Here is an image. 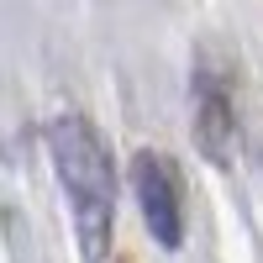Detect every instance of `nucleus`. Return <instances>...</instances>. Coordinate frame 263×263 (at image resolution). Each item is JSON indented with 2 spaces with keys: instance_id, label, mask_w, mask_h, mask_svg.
<instances>
[{
  "instance_id": "f257e3e1",
  "label": "nucleus",
  "mask_w": 263,
  "mask_h": 263,
  "mask_svg": "<svg viewBox=\"0 0 263 263\" xmlns=\"http://www.w3.org/2000/svg\"><path fill=\"white\" fill-rule=\"evenodd\" d=\"M48 153L63 184V200L74 216V242L84 263H105L116 232V163L105 153L100 132L84 116H53L48 121Z\"/></svg>"
},
{
  "instance_id": "f03ea898",
  "label": "nucleus",
  "mask_w": 263,
  "mask_h": 263,
  "mask_svg": "<svg viewBox=\"0 0 263 263\" xmlns=\"http://www.w3.org/2000/svg\"><path fill=\"white\" fill-rule=\"evenodd\" d=\"M132 195H137V211L153 232L158 248H179L184 242V195H179V174H174V158L142 147L132 158Z\"/></svg>"
},
{
  "instance_id": "7ed1b4c3",
  "label": "nucleus",
  "mask_w": 263,
  "mask_h": 263,
  "mask_svg": "<svg viewBox=\"0 0 263 263\" xmlns=\"http://www.w3.org/2000/svg\"><path fill=\"white\" fill-rule=\"evenodd\" d=\"M232 137H237V116H232V95L221 79L195 74V147L200 158L227 168L232 163Z\"/></svg>"
}]
</instances>
